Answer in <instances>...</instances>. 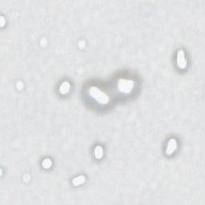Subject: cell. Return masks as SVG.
<instances>
[{"instance_id":"obj_1","label":"cell","mask_w":205,"mask_h":205,"mask_svg":"<svg viewBox=\"0 0 205 205\" xmlns=\"http://www.w3.org/2000/svg\"><path fill=\"white\" fill-rule=\"evenodd\" d=\"M91 92H92V97L95 101H97L99 104H107L109 101V99L107 95L100 91V89H98L96 87H92L91 88Z\"/></svg>"},{"instance_id":"obj_2","label":"cell","mask_w":205,"mask_h":205,"mask_svg":"<svg viewBox=\"0 0 205 205\" xmlns=\"http://www.w3.org/2000/svg\"><path fill=\"white\" fill-rule=\"evenodd\" d=\"M119 89L123 93L130 92L133 87V82L128 79H123L119 82Z\"/></svg>"},{"instance_id":"obj_3","label":"cell","mask_w":205,"mask_h":205,"mask_svg":"<svg viewBox=\"0 0 205 205\" xmlns=\"http://www.w3.org/2000/svg\"><path fill=\"white\" fill-rule=\"evenodd\" d=\"M177 63L180 68H184L187 65L186 59H185L184 53L182 51H179L178 52V58H177Z\"/></svg>"},{"instance_id":"obj_4","label":"cell","mask_w":205,"mask_h":205,"mask_svg":"<svg viewBox=\"0 0 205 205\" xmlns=\"http://www.w3.org/2000/svg\"><path fill=\"white\" fill-rule=\"evenodd\" d=\"M175 148H176V141L174 139H171L167 144L166 153L167 155H172L175 152Z\"/></svg>"},{"instance_id":"obj_5","label":"cell","mask_w":205,"mask_h":205,"mask_svg":"<svg viewBox=\"0 0 205 205\" xmlns=\"http://www.w3.org/2000/svg\"><path fill=\"white\" fill-rule=\"evenodd\" d=\"M70 90V84L68 83H63L60 86V91L62 94H66L67 92H68Z\"/></svg>"},{"instance_id":"obj_6","label":"cell","mask_w":205,"mask_h":205,"mask_svg":"<svg viewBox=\"0 0 205 205\" xmlns=\"http://www.w3.org/2000/svg\"><path fill=\"white\" fill-rule=\"evenodd\" d=\"M95 157L98 158V159L101 158L102 156H103V153H104V152H103V149H102L101 147H97L95 150Z\"/></svg>"},{"instance_id":"obj_7","label":"cell","mask_w":205,"mask_h":205,"mask_svg":"<svg viewBox=\"0 0 205 205\" xmlns=\"http://www.w3.org/2000/svg\"><path fill=\"white\" fill-rule=\"evenodd\" d=\"M74 181L77 182V183H75V184H74L75 186H76V185H79L81 184H83V182H84V177H83V176H79V177H77V178L74 179L73 182Z\"/></svg>"},{"instance_id":"obj_8","label":"cell","mask_w":205,"mask_h":205,"mask_svg":"<svg viewBox=\"0 0 205 205\" xmlns=\"http://www.w3.org/2000/svg\"><path fill=\"white\" fill-rule=\"evenodd\" d=\"M51 164H52V163H51V161L50 160H44L43 162V166L46 167V168L50 167L51 166Z\"/></svg>"}]
</instances>
